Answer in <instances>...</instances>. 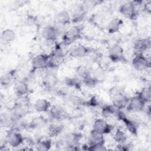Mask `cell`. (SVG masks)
Returning a JSON list of instances; mask_svg holds the SVG:
<instances>
[{"label": "cell", "mask_w": 151, "mask_h": 151, "mask_svg": "<svg viewBox=\"0 0 151 151\" xmlns=\"http://www.w3.org/2000/svg\"><path fill=\"white\" fill-rule=\"evenodd\" d=\"M30 99L28 95L18 97V100L11 109V113L15 119L19 120L24 117L29 111Z\"/></svg>", "instance_id": "1"}, {"label": "cell", "mask_w": 151, "mask_h": 151, "mask_svg": "<svg viewBox=\"0 0 151 151\" xmlns=\"http://www.w3.org/2000/svg\"><path fill=\"white\" fill-rule=\"evenodd\" d=\"M83 27L81 25H74L68 29L63 36L62 43L64 45H69L81 38Z\"/></svg>", "instance_id": "2"}, {"label": "cell", "mask_w": 151, "mask_h": 151, "mask_svg": "<svg viewBox=\"0 0 151 151\" xmlns=\"http://www.w3.org/2000/svg\"><path fill=\"white\" fill-rule=\"evenodd\" d=\"M65 59V55L60 47H57L49 54V59L47 63V68L57 69L63 64Z\"/></svg>", "instance_id": "3"}, {"label": "cell", "mask_w": 151, "mask_h": 151, "mask_svg": "<svg viewBox=\"0 0 151 151\" xmlns=\"http://www.w3.org/2000/svg\"><path fill=\"white\" fill-rule=\"evenodd\" d=\"M24 140V137L15 127L11 128L7 133L6 142L11 147H17L19 146L23 143Z\"/></svg>", "instance_id": "4"}, {"label": "cell", "mask_w": 151, "mask_h": 151, "mask_svg": "<svg viewBox=\"0 0 151 151\" xmlns=\"http://www.w3.org/2000/svg\"><path fill=\"white\" fill-rule=\"evenodd\" d=\"M132 64L133 68L138 71L147 70L151 66L150 59L145 56L143 54H135Z\"/></svg>", "instance_id": "5"}, {"label": "cell", "mask_w": 151, "mask_h": 151, "mask_svg": "<svg viewBox=\"0 0 151 151\" xmlns=\"http://www.w3.org/2000/svg\"><path fill=\"white\" fill-rule=\"evenodd\" d=\"M119 12L125 18L130 19H134L137 16L136 7L132 1H129L122 4L119 8Z\"/></svg>", "instance_id": "6"}, {"label": "cell", "mask_w": 151, "mask_h": 151, "mask_svg": "<svg viewBox=\"0 0 151 151\" xmlns=\"http://www.w3.org/2000/svg\"><path fill=\"white\" fill-rule=\"evenodd\" d=\"M146 103L137 94L131 99H129L126 109L130 112H139L144 109Z\"/></svg>", "instance_id": "7"}, {"label": "cell", "mask_w": 151, "mask_h": 151, "mask_svg": "<svg viewBox=\"0 0 151 151\" xmlns=\"http://www.w3.org/2000/svg\"><path fill=\"white\" fill-rule=\"evenodd\" d=\"M113 129V126L103 119H96L93 125L92 130L101 134L110 133Z\"/></svg>", "instance_id": "8"}, {"label": "cell", "mask_w": 151, "mask_h": 151, "mask_svg": "<svg viewBox=\"0 0 151 151\" xmlns=\"http://www.w3.org/2000/svg\"><path fill=\"white\" fill-rule=\"evenodd\" d=\"M109 58L113 62H123L126 60L123 48L118 44L111 46L108 51Z\"/></svg>", "instance_id": "9"}, {"label": "cell", "mask_w": 151, "mask_h": 151, "mask_svg": "<svg viewBox=\"0 0 151 151\" xmlns=\"http://www.w3.org/2000/svg\"><path fill=\"white\" fill-rule=\"evenodd\" d=\"M50 117L52 120L61 121L64 120L68 117V113L67 110L62 106L58 105H54L51 107L49 110Z\"/></svg>", "instance_id": "10"}, {"label": "cell", "mask_w": 151, "mask_h": 151, "mask_svg": "<svg viewBox=\"0 0 151 151\" xmlns=\"http://www.w3.org/2000/svg\"><path fill=\"white\" fill-rule=\"evenodd\" d=\"M60 31L57 27L54 25H47L45 27L42 31V37L47 42H54L59 35Z\"/></svg>", "instance_id": "11"}, {"label": "cell", "mask_w": 151, "mask_h": 151, "mask_svg": "<svg viewBox=\"0 0 151 151\" xmlns=\"http://www.w3.org/2000/svg\"><path fill=\"white\" fill-rule=\"evenodd\" d=\"M49 59V54H38L35 55L31 60L32 71L45 68Z\"/></svg>", "instance_id": "12"}, {"label": "cell", "mask_w": 151, "mask_h": 151, "mask_svg": "<svg viewBox=\"0 0 151 151\" xmlns=\"http://www.w3.org/2000/svg\"><path fill=\"white\" fill-rule=\"evenodd\" d=\"M117 117L124 122V125L126 127V129L131 134H132L134 136L137 135L139 126L136 122L127 117L124 114V113H123L121 110L119 113Z\"/></svg>", "instance_id": "13"}, {"label": "cell", "mask_w": 151, "mask_h": 151, "mask_svg": "<svg viewBox=\"0 0 151 151\" xmlns=\"http://www.w3.org/2000/svg\"><path fill=\"white\" fill-rule=\"evenodd\" d=\"M90 49L81 44L77 45L72 47L69 51V55L73 58H82L90 53Z\"/></svg>", "instance_id": "14"}, {"label": "cell", "mask_w": 151, "mask_h": 151, "mask_svg": "<svg viewBox=\"0 0 151 151\" xmlns=\"http://www.w3.org/2000/svg\"><path fill=\"white\" fill-rule=\"evenodd\" d=\"M150 47V40L149 38L137 39L134 43L133 49L135 54H143Z\"/></svg>", "instance_id": "15"}, {"label": "cell", "mask_w": 151, "mask_h": 151, "mask_svg": "<svg viewBox=\"0 0 151 151\" xmlns=\"http://www.w3.org/2000/svg\"><path fill=\"white\" fill-rule=\"evenodd\" d=\"M14 93L18 97H21L28 95L29 92V86L28 83L24 80L17 81L14 87Z\"/></svg>", "instance_id": "16"}, {"label": "cell", "mask_w": 151, "mask_h": 151, "mask_svg": "<svg viewBox=\"0 0 151 151\" xmlns=\"http://www.w3.org/2000/svg\"><path fill=\"white\" fill-rule=\"evenodd\" d=\"M112 104L119 110L126 108L129 100V98L127 97L124 94L119 95L111 98Z\"/></svg>", "instance_id": "17"}, {"label": "cell", "mask_w": 151, "mask_h": 151, "mask_svg": "<svg viewBox=\"0 0 151 151\" xmlns=\"http://www.w3.org/2000/svg\"><path fill=\"white\" fill-rule=\"evenodd\" d=\"M55 22L60 25H66L71 22V18L68 11L62 10L57 13L55 18Z\"/></svg>", "instance_id": "18"}, {"label": "cell", "mask_w": 151, "mask_h": 151, "mask_svg": "<svg viewBox=\"0 0 151 151\" xmlns=\"http://www.w3.org/2000/svg\"><path fill=\"white\" fill-rule=\"evenodd\" d=\"M104 145V135L95 132L92 130L90 132V134L88 139V145L89 146L102 145Z\"/></svg>", "instance_id": "19"}, {"label": "cell", "mask_w": 151, "mask_h": 151, "mask_svg": "<svg viewBox=\"0 0 151 151\" xmlns=\"http://www.w3.org/2000/svg\"><path fill=\"white\" fill-rule=\"evenodd\" d=\"M51 107V103L47 100L44 99H39L37 100L34 104V110L40 113L49 111Z\"/></svg>", "instance_id": "20"}, {"label": "cell", "mask_w": 151, "mask_h": 151, "mask_svg": "<svg viewBox=\"0 0 151 151\" xmlns=\"http://www.w3.org/2000/svg\"><path fill=\"white\" fill-rule=\"evenodd\" d=\"M48 122V120L43 116L34 117L26 126L31 129H38L45 126Z\"/></svg>", "instance_id": "21"}, {"label": "cell", "mask_w": 151, "mask_h": 151, "mask_svg": "<svg viewBox=\"0 0 151 151\" xmlns=\"http://www.w3.org/2000/svg\"><path fill=\"white\" fill-rule=\"evenodd\" d=\"M17 120V119L14 117L11 113H6L1 116V123L3 127L11 129L15 126Z\"/></svg>", "instance_id": "22"}, {"label": "cell", "mask_w": 151, "mask_h": 151, "mask_svg": "<svg viewBox=\"0 0 151 151\" xmlns=\"http://www.w3.org/2000/svg\"><path fill=\"white\" fill-rule=\"evenodd\" d=\"M42 83L47 88H54L57 83V78L55 74L53 72H47L44 77Z\"/></svg>", "instance_id": "23"}, {"label": "cell", "mask_w": 151, "mask_h": 151, "mask_svg": "<svg viewBox=\"0 0 151 151\" xmlns=\"http://www.w3.org/2000/svg\"><path fill=\"white\" fill-rule=\"evenodd\" d=\"M123 21L119 18H115L111 19L107 26V29L109 34H114L119 31Z\"/></svg>", "instance_id": "24"}, {"label": "cell", "mask_w": 151, "mask_h": 151, "mask_svg": "<svg viewBox=\"0 0 151 151\" xmlns=\"http://www.w3.org/2000/svg\"><path fill=\"white\" fill-rule=\"evenodd\" d=\"M16 37V34L15 31L10 28H7L2 31L1 38L2 41L6 43H10L12 42Z\"/></svg>", "instance_id": "25"}, {"label": "cell", "mask_w": 151, "mask_h": 151, "mask_svg": "<svg viewBox=\"0 0 151 151\" xmlns=\"http://www.w3.org/2000/svg\"><path fill=\"white\" fill-rule=\"evenodd\" d=\"M52 146V141L50 139H40L36 144V149L39 151L48 150Z\"/></svg>", "instance_id": "26"}, {"label": "cell", "mask_w": 151, "mask_h": 151, "mask_svg": "<svg viewBox=\"0 0 151 151\" xmlns=\"http://www.w3.org/2000/svg\"><path fill=\"white\" fill-rule=\"evenodd\" d=\"M63 130V126L60 124H51L48 129V135L50 137L58 136Z\"/></svg>", "instance_id": "27"}, {"label": "cell", "mask_w": 151, "mask_h": 151, "mask_svg": "<svg viewBox=\"0 0 151 151\" xmlns=\"http://www.w3.org/2000/svg\"><path fill=\"white\" fill-rule=\"evenodd\" d=\"M113 139L118 143H124L127 140V136L122 130L118 129L114 134Z\"/></svg>", "instance_id": "28"}, {"label": "cell", "mask_w": 151, "mask_h": 151, "mask_svg": "<svg viewBox=\"0 0 151 151\" xmlns=\"http://www.w3.org/2000/svg\"><path fill=\"white\" fill-rule=\"evenodd\" d=\"M65 84L70 87H75L78 88L82 84V80L78 77H67L64 80Z\"/></svg>", "instance_id": "29"}, {"label": "cell", "mask_w": 151, "mask_h": 151, "mask_svg": "<svg viewBox=\"0 0 151 151\" xmlns=\"http://www.w3.org/2000/svg\"><path fill=\"white\" fill-rule=\"evenodd\" d=\"M99 81L93 76L89 75L82 80V84L88 88H94L99 83Z\"/></svg>", "instance_id": "30"}, {"label": "cell", "mask_w": 151, "mask_h": 151, "mask_svg": "<svg viewBox=\"0 0 151 151\" xmlns=\"http://www.w3.org/2000/svg\"><path fill=\"white\" fill-rule=\"evenodd\" d=\"M137 95L143 100L146 103L150 101L151 99V91L150 87H144L138 93Z\"/></svg>", "instance_id": "31"}, {"label": "cell", "mask_w": 151, "mask_h": 151, "mask_svg": "<svg viewBox=\"0 0 151 151\" xmlns=\"http://www.w3.org/2000/svg\"><path fill=\"white\" fill-rule=\"evenodd\" d=\"M76 74L78 78L83 80L84 78L90 75L89 70L84 66L80 65L76 69Z\"/></svg>", "instance_id": "32"}, {"label": "cell", "mask_w": 151, "mask_h": 151, "mask_svg": "<svg viewBox=\"0 0 151 151\" xmlns=\"http://www.w3.org/2000/svg\"><path fill=\"white\" fill-rule=\"evenodd\" d=\"M14 71H11L10 72L6 73L2 75L1 77V83L2 86H6L10 83L11 81L13 76H14Z\"/></svg>", "instance_id": "33"}, {"label": "cell", "mask_w": 151, "mask_h": 151, "mask_svg": "<svg viewBox=\"0 0 151 151\" xmlns=\"http://www.w3.org/2000/svg\"><path fill=\"white\" fill-rule=\"evenodd\" d=\"M109 93L111 98L114 97L115 96H117L119 95L124 94V87L122 86H117L113 87L109 90Z\"/></svg>", "instance_id": "34"}, {"label": "cell", "mask_w": 151, "mask_h": 151, "mask_svg": "<svg viewBox=\"0 0 151 151\" xmlns=\"http://www.w3.org/2000/svg\"><path fill=\"white\" fill-rule=\"evenodd\" d=\"M87 150H107V149L106 147V146H104V145H97V146H87Z\"/></svg>", "instance_id": "35"}, {"label": "cell", "mask_w": 151, "mask_h": 151, "mask_svg": "<svg viewBox=\"0 0 151 151\" xmlns=\"http://www.w3.org/2000/svg\"><path fill=\"white\" fill-rule=\"evenodd\" d=\"M130 146L129 145H127L126 143H118V145L116 146V150H128L130 149Z\"/></svg>", "instance_id": "36"}, {"label": "cell", "mask_w": 151, "mask_h": 151, "mask_svg": "<svg viewBox=\"0 0 151 151\" xmlns=\"http://www.w3.org/2000/svg\"><path fill=\"white\" fill-rule=\"evenodd\" d=\"M144 9L146 12L150 14L151 11V1H147L146 4H144Z\"/></svg>", "instance_id": "37"}]
</instances>
